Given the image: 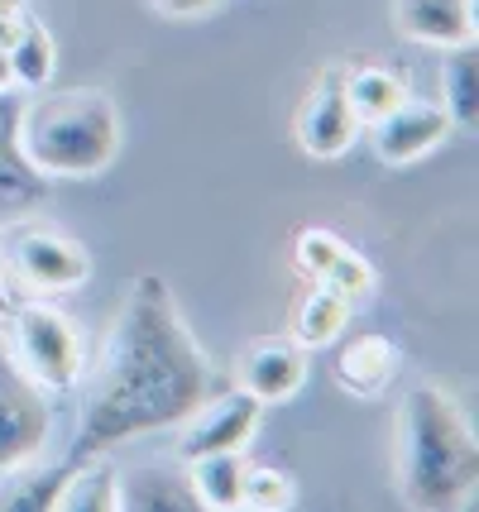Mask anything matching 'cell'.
<instances>
[{"label": "cell", "mask_w": 479, "mask_h": 512, "mask_svg": "<svg viewBox=\"0 0 479 512\" xmlns=\"http://www.w3.org/2000/svg\"><path fill=\"white\" fill-rule=\"evenodd\" d=\"M206 393L211 364L178 312L173 288L159 273H139L87 383L68 460L106 455L135 436L173 431L197 412Z\"/></svg>", "instance_id": "1"}, {"label": "cell", "mask_w": 479, "mask_h": 512, "mask_svg": "<svg viewBox=\"0 0 479 512\" xmlns=\"http://www.w3.org/2000/svg\"><path fill=\"white\" fill-rule=\"evenodd\" d=\"M115 479L120 469L106 465L101 455L72 460L68 479L58 489V512H115Z\"/></svg>", "instance_id": "21"}, {"label": "cell", "mask_w": 479, "mask_h": 512, "mask_svg": "<svg viewBox=\"0 0 479 512\" xmlns=\"http://www.w3.org/2000/svg\"><path fill=\"white\" fill-rule=\"evenodd\" d=\"M20 29H24V5L20 10H0V53L20 39Z\"/></svg>", "instance_id": "26"}, {"label": "cell", "mask_w": 479, "mask_h": 512, "mask_svg": "<svg viewBox=\"0 0 479 512\" xmlns=\"http://www.w3.org/2000/svg\"><path fill=\"white\" fill-rule=\"evenodd\" d=\"M393 29L427 48H456L479 39L475 0H393Z\"/></svg>", "instance_id": "12"}, {"label": "cell", "mask_w": 479, "mask_h": 512, "mask_svg": "<svg viewBox=\"0 0 479 512\" xmlns=\"http://www.w3.org/2000/svg\"><path fill=\"white\" fill-rule=\"evenodd\" d=\"M451 115L432 106V101H398L388 115H379L369 125V149L379 163L388 168H403V163H417L427 158L432 149H441L451 139Z\"/></svg>", "instance_id": "10"}, {"label": "cell", "mask_w": 479, "mask_h": 512, "mask_svg": "<svg viewBox=\"0 0 479 512\" xmlns=\"http://www.w3.org/2000/svg\"><path fill=\"white\" fill-rule=\"evenodd\" d=\"M360 120L350 111L345 101V87H341V67L321 72L317 82L307 87L302 106H297V120H293V134H297V149L317 163H331V158H345L355 149L360 139Z\"/></svg>", "instance_id": "7"}, {"label": "cell", "mask_w": 479, "mask_h": 512, "mask_svg": "<svg viewBox=\"0 0 479 512\" xmlns=\"http://www.w3.org/2000/svg\"><path fill=\"white\" fill-rule=\"evenodd\" d=\"M115 508L120 512H202L197 493L187 484V469L135 465L115 479Z\"/></svg>", "instance_id": "13"}, {"label": "cell", "mask_w": 479, "mask_h": 512, "mask_svg": "<svg viewBox=\"0 0 479 512\" xmlns=\"http://www.w3.org/2000/svg\"><path fill=\"white\" fill-rule=\"evenodd\" d=\"M293 264L307 283H321V288L341 292L345 302H365L369 292H374V264H369L360 249L345 245L336 230H321V225L297 230Z\"/></svg>", "instance_id": "9"}, {"label": "cell", "mask_w": 479, "mask_h": 512, "mask_svg": "<svg viewBox=\"0 0 479 512\" xmlns=\"http://www.w3.org/2000/svg\"><path fill=\"white\" fill-rule=\"evenodd\" d=\"M48 197V178L20 154V144L0 149V225L24 221Z\"/></svg>", "instance_id": "20"}, {"label": "cell", "mask_w": 479, "mask_h": 512, "mask_svg": "<svg viewBox=\"0 0 479 512\" xmlns=\"http://www.w3.org/2000/svg\"><path fill=\"white\" fill-rule=\"evenodd\" d=\"M20 154L53 178H96L120 154V111L106 91H44L20 111Z\"/></svg>", "instance_id": "3"}, {"label": "cell", "mask_w": 479, "mask_h": 512, "mask_svg": "<svg viewBox=\"0 0 479 512\" xmlns=\"http://www.w3.org/2000/svg\"><path fill=\"white\" fill-rule=\"evenodd\" d=\"M72 460L63 465H48V469H20V484L5 493V512H58V489H63V479H68Z\"/></svg>", "instance_id": "22"}, {"label": "cell", "mask_w": 479, "mask_h": 512, "mask_svg": "<svg viewBox=\"0 0 479 512\" xmlns=\"http://www.w3.org/2000/svg\"><path fill=\"white\" fill-rule=\"evenodd\" d=\"M24 0H0V10H20Z\"/></svg>", "instance_id": "29"}, {"label": "cell", "mask_w": 479, "mask_h": 512, "mask_svg": "<svg viewBox=\"0 0 479 512\" xmlns=\"http://www.w3.org/2000/svg\"><path fill=\"white\" fill-rule=\"evenodd\" d=\"M10 87H15V82H10V58L0 53V91H10Z\"/></svg>", "instance_id": "28"}, {"label": "cell", "mask_w": 479, "mask_h": 512, "mask_svg": "<svg viewBox=\"0 0 479 512\" xmlns=\"http://www.w3.org/2000/svg\"><path fill=\"white\" fill-rule=\"evenodd\" d=\"M259 417H264V407L245 388H230L221 398L206 393L178 431V455L197 460V455H216V450H245L259 431Z\"/></svg>", "instance_id": "8"}, {"label": "cell", "mask_w": 479, "mask_h": 512, "mask_svg": "<svg viewBox=\"0 0 479 512\" xmlns=\"http://www.w3.org/2000/svg\"><path fill=\"white\" fill-rule=\"evenodd\" d=\"M5 278H15L20 288L39 297H63V292L87 288L92 278V254L82 240H72L68 230L53 225L10 221L5 230Z\"/></svg>", "instance_id": "5"}, {"label": "cell", "mask_w": 479, "mask_h": 512, "mask_svg": "<svg viewBox=\"0 0 479 512\" xmlns=\"http://www.w3.org/2000/svg\"><path fill=\"white\" fill-rule=\"evenodd\" d=\"M393 489L417 512L470 508L479 489V441L470 412L441 383H417L398 402Z\"/></svg>", "instance_id": "2"}, {"label": "cell", "mask_w": 479, "mask_h": 512, "mask_svg": "<svg viewBox=\"0 0 479 512\" xmlns=\"http://www.w3.org/2000/svg\"><path fill=\"white\" fill-rule=\"evenodd\" d=\"M331 374L341 383L350 398H379L393 374H398V345L379 331H365V335H350L336 359H331Z\"/></svg>", "instance_id": "14"}, {"label": "cell", "mask_w": 479, "mask_h": 512, "mask_svg": "<svg viewBox=\"0 0 479 512\" xmlns=\"http://www.w3.org/2000/svg\"><path fill=\"white\" fill-rule=\"evenodd\" d=\"M350 307L355 302H345L341 292L321 288L312 283V292L302 297V307L293 316V340L302 350H321V345H336L345 335V321H350Z\"/></svg>", "instance_id": "19"}, {"label": "cell", "mask_w": 479, "mask_h": 512, "mask_svg": "<svg viewBox=\"0 0 479 512\" xmlns=\"http://www.w3.org/2000/svg\"><path fill=\"white\" fill-rule=\"evenodd\" d=\"M341 87H345V101L360 125H374L379 115H388L398 101H408V82L403 72H393L384 63H355V67H341Z\"/></svg>", "instance_id": "15"}, {"label": "cell", "mask_w": 479, "mask_h": 512, "mask_svg": "<svg viewBox=\"0 0 479 512\" xmlns=\"http://www.w3.org/2000/svg\"><path fill=\"white\" fill-rule=\"evenodd\" d=\"M441 111L451 115V125L475 130L479 125V48L456 44L441 48Z\"/></svg>", "instance_id": "16"}, {"label": "cell", "mask_w": 479, "mask_h": 512, "mask_svg": "<svg viewBox=\"0 0 479 512\" xmlns=\"http://www.w3.org/2000/svg\"><path fill=\"white\" fill-rule=\"evenodd\" d=\"M5 58H10V82H15V91H44L48 82H53V67H58V44H53V34H48L44 20L24 15L20 39L5 48Z\"/></svg>", "instance_id": "18"}, {"label": "cell", "mask_w": 479, "mask_h": 512, "mask_svg": "<svg viewBox=\"0 0 479 512\" xmlns=\"http://www.w3.org/2000/svg\"><path fill=\"white\" fill-rule=\"evenodd\" d=\"M20 111H24L20 91H15V87H10V91H0V149L20 144V139H15V134H20Z\"/></svg>", "instance_id": "24"}, {"label": "cell", "mask_w": 479, "mask_h": 512, "mask_svg": "<svg viewBox=\"0 0 479 512\" xmlns=\"http://www.w3.org/2000/svg\"><path fill=\"white\" fill-rule=\"evenodd\" d=\"M163 15H178V20H192V15H206V10H216V5H226V0H154Z\"/></svg>", "instance_id": "25"}, {"label": "cell", "mask_w": 479, "mask_h": 512, "mask_svg": "<svg viewBox=\"0 0 479 512\" xmlns=\"http://www.w3.org/2000/svg\"><path fill=\"white\" fill-rule=\"evenodd\" d=\"M307 369H312V359L293 335H264V340L245 345V355H240V388L259 407H278L302 393Z\"/></svg>", "instance_id": "11"}, {"label": "cell", "mask_w": 479, "mask_h": 512, "mask_svg": "<svg viewBox=\"0 0 479 512\" xmlns=\"http://www.w3.org/2000/svg\"><path fill=\"white\" fill-rule=\"evenodd\" d=\"M15 312V288H10V278H5V268H0V316Z\"/></svg>", "instance_id": "27"}, {"label": "cell", "mask_w": 479, "mask_h": 512, "mask_svg": "<svg viewBox=\"0 0 479 512\" xmlns=\"http://www.w3.org/2000/svg\"><path fill=\"white\" fill-rule=\"evenodd\" d=\"M5 355L53 398V393H72L87 374V335L53 302H24L10 312V350Z\"/></svg>", "instance_id": "4"}, {"label": "cell", "mask_w": 479, "mask_h": 512, "mask_svg": "<svg viewBox=\"0 0 479 512\" xmlns=\"http://www.w3.org/2000/svg\"><path fill=\"white\" fill-rule=\"evenodd\" d=\"M297 503V484L274 465H245L240 479V508L254 512H283Z\"/></svg>", "instance_id": "23"}, {"label": "cell", "mask_w": 479, "mask_h": 512, "mask_svg": "<svg viewBox=\"0 0 479 512\" xmlns=\"http://www.w3.org/2000/svg\"><path fill=\"white\" fill-rule=\"evenodd\" d=\"M240 479H245V455L240 450H216L187 460V484L197 493L202 512L240 508Z\"/></svg>", "instance_id": "17"}, {"label": "cell", "mask_w": 479, "mask_h": 512, "mask_svg": "<svg viewBox=\"0 0 479 512\" xmlns=\"http://www.w3.org/2000/svg\"><path fill=\"white\" fill-rule=\"evenodd\" d=\"M53 436V398L24 374L10 355H0V474H20L44 455Z\"/></svg>", "instance_id": "6"}]
</instances>
